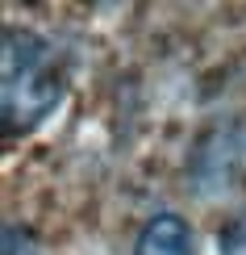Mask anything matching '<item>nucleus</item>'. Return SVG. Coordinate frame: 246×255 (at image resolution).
<instances>
[{"instance_id": "obj_2", "label": "nucleus", "mask_w": 246, "mask_h": 255, "mask_svg": "<svg viewBox=\"0 0 246 255\" xmlns=\"http://www.w3.org/2000/svg\"><path fill=\"white\" fill-rule=\"evenodd\" d=\"M134 255H192V230L184 218L159 214L146 222V230L138 235Z\"/></svg>"}, {"instance_id": "obj_3", "label": "nucleus", "mask_w": 246, "mask_h": 255, "mask_svg": "<svg viewBox=\"0 0 246 255\" xmlns=\"http://www.w3.org/2000/svg\"><path fill=\"white\" fill-rule=\"evenodd\" d=\"M221 255H246V214H238L221 230Z\"/></svg>"}, {"instance_id": "obj_1", "label": "nucleus", "mask_w": 246, "mask_h": 255, "mask_svg": "<svg viewBox=\"0 0 246 255\" xmlns=\"http://www.w3.org/2000/svg\"><path fill=\"white\" fill-rule=\"evenodd\" d=\"M4 126L29 130L63 101L55 46L29 29H4Z\"/></svg>"}]
</instances>
